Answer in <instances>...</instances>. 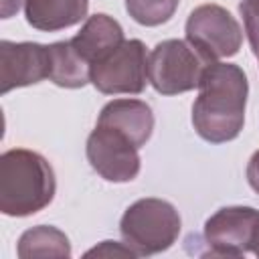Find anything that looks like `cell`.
<instances>
[{"label": "cell", "mask_w": 259, "mask_h": 259, "mask_svg": "<svg viewBox=\"0 0 259 259\" xmlns=\"http://www.w3.org/2000/svg\"><path fill=\"white\" fill-rule=\"evenodd\" d=\"M249 81L235 63H210L198 83V97L192 103V125L210 144L235 140L245 125Z\"/></svg>", "instance_id": "obj_1"}, {"label": "cell", "mask_w": 259, "mask_h": 259, "mask_svg": "<svg viewBox=\"0 0 259 259\" xmlns=\"http://www.w3.org/2000/svg\"><path fill=\"white\" fill-rule=\"evenodd\" d=\"M57 192L55 170L49 160L26 148H12L0 156V212L30 217L47 208Z\"/></svg>", "instance_id": "obj_2"}, {"label": "cell", "mask_w": 259, "mask_h": 259, "mask_svg": "<svg viewBox=\"0 0 259 259\" xmlns=\"http://www.w3.org/2000/svg\"><path fill=\"white\" fill-rule=\"evenodd\" d=\"M180 227L182 221L176 206L154 196L132 202L119 221L121 239L136 257L170 249L180 235Z\"/></svg>", "instance_id": "obj_3"}, {"label": "cell", "mask_w": 259, "mask_h": 259, "mask_svg": "<svg viewBox=\"0 0 259 259\" xmlns=\"http://www.w3.org/2000/svg\"><path fill=\"white\" fill-rule=\"evenodd\" d=\"M210 61L188 40L168 38L148 55V81L162 95H178L198 87Z\"/></svg>", "instance_id": "obj_4"}, {"label": "cell", "mask_w": 259, "mask_h": 259, "mask_svg": "<svg viewBox=\"0 0 259 259\" xmlns=\"http://www.w3.org/2000/svg\"><path fill=\"white\" fill-rule=\"evenodd\" d=\"M186 40L194 45L210 63L239 53L243 28L237 18L219 4L196 6L186 20Z\"/></svg>", "instance_id": "obj_5"}, {"label": "cell", "mask_w": 259, "mask_h": 259, "mask_svg": "<svg viewBox=\"0 0 259 259\" xmlns=\"http://www.w3.org/2000/svg\"><path fill=\"white\" fill-rule=\"evenodd\" d=\"M91 83L105 95H138L148 81V53L138 38L123 40L117 49L91 65Z\"/></svg>", "instance_id": "obj_6"}, {"label": "cell", "mask_w": 259, "mask_h": 259, "mask_svg": "<svg viewBox=\"0 0 259 259\" xmlns=\"http://www.w3.org/2000/svg\"><path fill=\"white\" fill-rule=\"evenodd\" d=\"M138 146L117 130L97 125L87 138L85 154L91 168L107 182H132L140 174Z\"/></svg>", "instance_id": "obj_7"}, {"label": "cell", "mask_w": 259, "mask_h": 259, "mask_svg": "<svg viewBox=\"0 0 259 259\" xmlns=\"http://www.w3.org/2000/svg\"><path fill=\"white\" fill-rule=\"evenodd\" d=\"M257 210L253 206H223L204 223V243L210 255L241 257L249 251Z\"/></svg>", "instance_id": "obj_8"}, {"label": "cell", "mask_w": 259, "mask_h": 259, "mask_svg": "<svg viewBox=\"0 0 259 259\" xmlns=\"http://www.w3.org/2000/svg\"><path fill=\"white\" fill-rule=\"evenodd\" d=\"M49 45L0 40V93L49 79Z\"/></svg>", "instance_id": "obj_9"}, {"label": "cell", "mask_w": 259, "mask_h": 259, "mask_svg": "<svg viewBox=\"0 0 259 259\" xmlns=\"http://www.w3.org/2000/svg\"><path fill=\"white\" fill-rule=\"evenodd\" d=\"M97 125L117 130L138 148H142L152 138L154 113L152 107L142 99H113L99 111Z\"/></svg>", "instance_id": "obj_10"}, {"label": "cell", "mask_w": 259, "mask_h": 259, "mask_svg": "<svg viewBox=\"0 0 259 259\" xmlns=\"http://www.w3.org/2000/svg\"><path fill=\"white\" fill-rule=\"evenodd\" d=\"M71 42L89 65H95L123 42V28L115 18L97 12L83 22L81 30L71 38Z\"/></svg>", "instance_id": "obj_11"}, {"label": "cell", "mask_w": 259, "mask_h": 259, "mask_svg": "<svg viewBox=\"0 0 259 259\" xmlns=\"http://www.w3.org/2000/svg\"><path fill=\"white\" fill-rule=\"evenodd\" d=\"M89 10V0H24L26 22L42 32H57L79 24Z\"/></svg>", "instance_id": "obj_12"}, {"label": "cell", "mask_w": 259, "mask_h": 259, "mask_svg": "<svg viewBox=\"0 0 259 259\" xmlns=\"http://www.w3.org/2000/svg\"><path fill=\"white\" fill-rule=\"evenodd\" d=\"M51 69L49 79L65 89H79L91 83V65L75 51L71 40H57L49 45Z\"/></svg>", "instance_id": "obj_13"}, {"label": "cell", "mask_w": 259, "mask_h": 259, "mask_svg": "<svg viewBox=\"0 0 259 259\" xmlns=\"http://www.w3.org/2000/svg\"><path fill=\"white\" fill-rule=\"evenodd\" d=\"M16 255L20 259H65L71 257V243L69 237L51 225H38L24 231L16 245Z\"/></svg>", "instance_id": "obj_14"}, {"label": "cell", "mask_w": 259, "mask_h": 259, "mask_svg": "<svg viewBox=\"0 0 259 259\" xmlns=\"http://www.w3.org/2000/svg\"><path fill=\"white\" fill-rule=\"evenodd\" d=\"M180 0H125L127 14L142 26H160L168 22Z\"/></svg>", "instance_id": "obj_15"}, {"label": "cell", "mask_w": 259, "mask_h": 259, "mask_svg": "<svg viewBox=\"0 0 259 259\" xmlns=\"http://www.w3.org/2000/svg\"><path fill=\"white\" fill-rule=\"evenodd\" d=\"M239 12L243 16L245 32L253 49V55L257 57L259 55V0H243L239 4Z\"/></svg>", "instance_id": "obj_16"}, {"label": "cell", "mask_w": 259, "mask_h": 259, "mask_svg": "<svg viewBox=\"0 0 259 259\" xmlns=\"http://www.w3.org/2000/svg\"><path fill=\"white\" fill-rule=\"evenodd\" d=\"M87 255H125V257H136L134 251H132L125 243L119 245V243H115V241H103L99 247L87 251Z\"/></svg>", "instance_id": "obj_17"}, {"label": "cell", "mask_w": 259, "mask_h": 259, "mask_svg": "<svg viewBox=\"0 0 259 259\" xmlns=\"http://www.w3.org/2000/svg\"><path fill=\"white\" fill-rule=\"evenodd\" d=\"M247 182L259 194V150L253 152V156L249 158V164H247Z\"/></svg>", "instance_id": "obj_18"}, {"label": "cell", "mask_w": 259, "mask_h": 259, "mask_svg": "<svg viewBox=\"0 0 259 259\" xmlns=\"http://www.w3.org/2000/svg\"><path fill=\"white\" fill-rule=\"evenodd\" d=\"M22 4H24V0H2V2H0V16H2V18L14 16V14L20 10Z\"/></svg>", "instance_id": "obj_19"}, {"label": "cell", "mask_w": 259, "mask_h": 259, "mask_svg": "<svg viewBox=\"0 0 259 259\" xmlns=\"http://www.w3.org/2000/svg\"><path fill=\"white\" fill-rule=\"evenodd\" d=\"M249 251H251L255 257H259V210H257V217H255V225H253V233H251Z\"/></svg>", "instance_id": "obj_20"}, {"label": "cell", "mask_w": 259, "mask_h": 259, "mask_svg": "<svg viewBox=\"0 0 259 259\" xmlns=\"http://www.w3.org/2000/svg\"><path fill=\"white\" fill-rule=\"evenodd\" d=\"M257 59H259V55H257Z\"/></svg>", "instance_id": "obj_21"}]
</instances>
